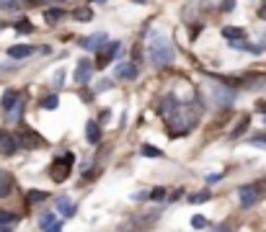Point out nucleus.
Wrapping results in <instances>:
<instances>
[{
  "instance_id": "f704fd0d",
  "label": "nucleus",
  "mask_w": 266,
  "mask_h": 232,
  "mask_svg": "<svg viewBox=\"0 0 266 232\" xmlns=\"http://www.w3.org/2000/svg\"><path fill=\"white\" fill-rule=\"evenodd\" d=\"M207 6H223V0H204Z\"/></svg>"
},
{
  "instance_id": "5701e85b",
  "label": "nucleus",
  "mask_w": 266,
  "mask_h": 232,
  "mask_svg": "<svg viewBox=\"0 0 266 232\" xmlns=\"http://www.w3.org/2000/svg\"><path fill=\"white\" fill-rule=\"evenodd\" d=\"M39 224H41L44 229L52 227V224H55V212H44V214H41V219H39Z\"/></svg>"
},
{
  "instance_id": "58836bf2",
  "label": "nucleus",
  "mask_w": 266,
  "mask_h": 232,
  "mask_svg": "<svg viewBox=\"0 0 266 232\" xmlns=\"http://www.w3.org/2000/svg\"><path fill=\"white\" fill-rule=\"evenodd\" d=\"M44 3H55L57 6V3H62V0H44Z\"/></svg>"
},
{
  "instance_id": "4be33fe9",
  "label": "nucleus",
  "mask_w": 266,
  "mask_h": 232,
  "mask_svg": "<svg viewBox=\"0 0 266 232\" xmlns=\"http://www.w3.org/2000/svg\"><path fill=\"white\" fill-rule=\"evenodd\" d=\"M21 0H0V11H18Z\"/></svg>"
},
{
  "instance_id": "0eeeda50",
  "label": "nucleus",
  "mask_w": 266,
  "mask_h": 232,
  "mask_svg": "<svg viewBox=\"0 0 266 232\" xmlns=\"http://www.w3.org/2000/svg\"><path fill=\"white\" fill-rule=\"evenodd\" d=\"M18 152V139L11 132H0V155H16Z\"/></svg>"
},
{
  "instance_id": "bb28decb",
  "label": "nucleus",
  "mask_w": 266,
  "mask_h": 232,
  "mask_svg": "<svg viewBox=\"0 0 266 232\" xmlns=\"http://www.w3.org/2000/svg\"><path fill=\"white\" fill-rule=\"evenodd\" d=\"M47 199V191H29V201L36 204V201H44Z\"/></svg>"
},
{
  "instance_id": "39448f33",
  "label": "nucleus",
  "mask_w": 266,
  "mask_h": 232,
  "mask_svg": "<svg viewBox=\"0 0 266 232\" xmlns=\"http://www.w3.org/2000/svg\"><path fill=\"white\" fill-rule=\"evenodd\" d=\"M18 147H26V150H34V147H44V139L36 134V132H31V129H24L18 137Z\"/></svg>"
},
{
  "instance_id": "cd10ccee",
  "label": "nucleus",
  "mask_w": 266,
  "mask_h": 232,
  "mask_svg": "<svg viewBox=\"0 0 266 232\" xmlns=\"http://www.w3.org/2000/svg\"><path fill=\"white\" fill-rule=\"evenodd\" d=\"M75 18L78 21H91L93 18V11H88V8L85 11H75Z\"/></svg>"
},
{
  "instance_id": "423d86ee",
  "label": "nucleus",
  "mask_w": 266,
  "mask_h": 232,
  "mask_svg": "<svg viewBox=\"0 0 266 232\" xmlns=\"http://www.w3.org/2000/svg\"><path fill=\"white\" fill-rule=\"evenodd\" d=\"M91 75H93V62L91 60H78V65H75V83L85 85L88 80H91Z\"/></svg>"
},
{
  "instance_id": "ddd939ff",
  "label": "nucleus",
  "mask_w": 266,
  "mask_h": 232,
  "mask_svg": "<svg viewBox=\"0 0 266 232\" xmlns=\"http://www.w3.org/2000/svg\"><path fill=\"white\" fill-rule=\"evenodd\" d=\"M18 101H21V93L11 88V90H6V96H3V101H0V103H3V111H11Z\"/></svg>"
},
{
  "instance_id": "a211bd4d",
  "label": "nucleus",
  "mask_w": 266,
  "mask_h": 232,
  "mask_svg": "<svg viewBox=\"0 0 266 232\" xmlns=\"http://www.w3.org/2000/svg\"><path fill=\"white\" fill-rule=\"evenodd\" d=\"M16 222V214L13 212H6V209H0V232H8V229H3V227H8V224H13Z\"/></svg>"
},
{
  "instance_id": "f3484780",
  "label": "nucleus",
  "mask_w": 266,
  "mask_h": 232,
  "mask_svg": "<svg viewBox=\"0 0 266 232\" xmlns=\"http://www.w3.org/2000/svg\"><path fill=\"white\" fill-rule=\"evenodd\" d=\"M233 49H240V52H251V54H258V52H263V46H256V44H248L246 39H240V41H233Z\"/></svg>"
},
{
  "instance_id": "c756f323",
  "label": "nucleus",
  "mask_w": 266,
  "mask_h": 232,
  "mask_svg": "<svg viewBox=\"0 0 266 232\" xmlns=\"http://www.w3.org/2000/svg\"><path fill=\"white\" fill-rule=\"evenodd\" d=\"M251 145H256V147H266V137H253V139H251Z\"/></svg>"
},
{
  "instance_id": "393cba45",
  "label": "nucleus",
  "mask_w": 266,
  "mask_h": 232,
  "mask_svg": "<svg viewBox=\"0 0 266 232\" xmlns=\"http://www.w3.org/2000/svg\"><path fill=\"white\" fill-rule=\"evenodd\" d=\"M166 194H168L166 189H152V191H150V199H152V201H166V199H168Z\"/></svg>"
},
{
  "instance_id": "6ab92c4d",
  "label": "nucleus",
  "mask_w": 266,
  "mask_h": 232,
  "mask_svg": "<svg viewBox=\"0 0 266 232\" xmlns=\"http://www.w3.org/2000/svg\"><path fill=\"white\" fill-rule=\"evenodd\" d=\"M209 199H212L209 191H199V194H191V196H189L191 204H204V201H209Z\"/></svg>"
},
{
  "instance_id": "f8f14e48",
  "label": "nucleus",
  "mask_w": 266,
  "mask_h": 232,
  "mask_svg": "<svg viewBox=\"0 0 266 232\" xmlns=\"http://www.w3.org/2000/svg\"><path fill=\"white\" fill-rule=\"evenodd\" d=\"M85 139L91 145H98V139H101V127H98V122H88L85 124Z\"/></svg>"
},
{
  "instance_id": "473e14b6",
  "label": "nucleus",
  "mask_w": 266,
  "mask_h": 232,
  "mask_svg": "<svg viewBox=\"0 0 266 232\" xmlns=\"http://www.w3.org/2000/svg\"><path fill=\"white\" fill-rule=\"evenodd\" d=\"M98 88H101V90H109V88H112V80H101Z\"/></svg>"
},
{
  "instance_id": "c85d7f7f",
  "label": "nucleus",
  "mask_w": 266,
  "mask_h": 232,
  "mask_svg": "<svg viewBox=\"0 0 266 232\" xmlns=\"http://www.w3.org/2000/svg\"><path fill=\"white\" fill-rule=\"evenodd\" d=\"M132 199H135V201H145V199H150V194L147 191H137V194H132Z\"/></svg>"
},
{
  "instance_id": "20e7f679",
  "label": "nucleus",
  "mask_w": 266,
  "mask_h": 232,
  "mask_svg": "<svg viewBox=\"0 0 266 232\" xmlns=\"http://www.w3.org/2000/svg\"><path fill=\"white\" fill-rule=\"evenodd\" d=\"M119 52H122V44H119V41L101 46V52H98V60H96V67H98V70H103V67H106L109 62H112V60H114Z\"/></svg>"
},
{
  "instance_id": "1a4fd4ad",
  "label": "nucleus",
  "mask_w": 266,
  "mask_h": 232,
  "mask_svg": "<svg viewBox=\"0 0 266 232\" xmlns=\"http://www.w3.org/2000/svg\"><path fill=\"white\" fill-rule=\"evenodd\" d=\"M103 44H106V34H103V31H101V34H91V36L80 39V46H83V49H101Z\"/></svg>"
},
{
  "instance_id": "412c9836",
  "label": "nucleus",
  "mask_w": 266,
  "mask_h": 232,
  "mask_svg": "<svg viewBox=\"0 0 266 232\" xmlns=\"http://www.w3.org/2000/svg\"><path fill=\"white\" fill-rule=\"evenodd\" d=\"M140 152H142L145 157H161V155H163L158 147H152V145H142V147H140Z\"/></svg>"
},
{
  "instance_id": "7c9ffc66",
  "label": "nucleus",
  "mask_w": 266,
  "mask_h": 232,
  "mask_svg": "<svg viewBox=\"0 0 266 232\" xmlns=\"http://www.w3.org/2000/svg\"><path fill=\"white\" fill-rule=\"evenodd\" d=\"M47 232H62V222H55L52 227H47Z\"/></svg>"
},
{
  "instance_id": "2f4dec72",
  "label": "nucleus",
  "mask_w": 266,
  "mask_h": 232,
  "mask_svg": "<svg viewBox=\"0 0 266 232\" xmlns=\"http://www.w3.org/2000/svg\"><path fill=\"white\" fill-rule=\"evenodd\" d=\"M220 178H223V173H209V176H207L209 183H215V181H220Z\"/></svg>"
},
{
  "instance_id": "f257e3e1",
  "label": "nucleus",
  "mask_w": 266,
  "mask_h": 232,
  "mask_svg": "<svg viewBox=\"0 0 266 232\" xmlns=\"http://www.w3.org/2000/svg\"><path fill=\"white\" fill-rule=\"evenodd\" d=\"M147 54H150L152 67H168V65L173 62V57H176L173 44H171V41H168V36H166V34H161V31H152V34H150Z\"/></svg>"
},
{
  "instance_id": "f03ea898",
  "label": "nucleus",
  "mask_w": 266,
  "mask_h": 232,
  "mask_svg": "<svg viewBox=\"0 0 266 232\" xmlns=\"http://www.w3.org/2000/svg\"><path fill=\"white\" fill-rule=\"evenodd\" d=\"M261 196H263V186L261 183H246V186H240V189H238L240 206H246V209L253 206V204H258Z\"/></svg>"
},
{
  "instance_id": "7ed1b4c3",
  "label": "nucleus",
  "mask_w": 266,
  "mask_h": 232,
  "mask_svg": "<svg viewBox=\"0 0 266 232\" xmlns=\"http://www.w3.org/2000/svg\"><path fill=\"white\" fill-rule=\"evenodd\" d=\"M73 162H75V155H73V152H65L62 157H57L55 165H52V178H55L57 183L68 181V176H70V170H73Z\"/></svg>"
},
{
  "instance_id": "b1692460",
  "label": "nucleus",
  "mask_w": 266,
  "mask_h": 232,
  "mask_svg": "<svg viewBox=\"0 0 266 232\" xmlns=\"http://www.w3.org/2000/svg\"><path fill=\"white\" fill-rule=\"evenodd\" d=\"M16 31H18V34H31V31H34V26H31V23L24 18V21H18V23H16Z\"/></svg>"
},
{
  "instance_id": "a19ab883",
  "label": "nucleus",
  "mask_w": 266,
  "mask_h": 232,
  "mask_svg": "<svg viewBox=\"0 0 266 232\" xmlns=\"http://www.w3.org/2000/svg\"><path fill=\"white\" fill-rule=\"evenodd\" d=\"M0 29H3V23H0Z\"/></svg>"
},
{
  "instance_id": "2eb2a0df",
  "label": "nucleus",
  "mask_w": 266,
  "mask_h": 232,
  "mask_svg": "<svg viewBox=\"0 0 266 232\" xmlns=\"http://www.w3.org/2000/svg\"><path fill=\"white\" fill-rule=\"evenodd\" d=\"M62 18H65V11H62V8H47V11H44V21H47L49 26L60 23Z\"/></svg>"
},
{
  "instance_id": "4468645a",
  "label": "nucleus",
  "mask_w": 266,
  "mask_h": 232,
  "mask_svg": "<svg viewBox=\"0 0 266 232\" xmlns=\"http://www.w3.org/2000/svg\"><path fill=\"white\" fill-rule=\"evenodd\" d=\"M57 212L65 214V217H73V214H75V206H73V201H70L68 196H60V199H57Z\"/></svg>"
},
{
  "instance_id": "a878e982",
  "label": "nucleus",
  "mask_w": 266,
  "mask_h": 232,
  "mask_svg": "<svg viewBox=\"0 0 266 232\" xmlns=\"http://www.w3.org/2000/svg\"><path fill=\"white\" fill-rule=\"evenodd\" d=\"M191 227H194V229H204V227H207V219H204L202 214H196V217H191Z\"/></svg>"
},
{
  "instance_id": "c9c22d12",
  "label": "nucleus",
  "mask_w": 266,
  "mask_h": 232,
  "mask_svg": "<svg viewBox=\"0 0 266 232\" xmlns=\"http://www.w3.org/2000/svg\"><path fill=\"white\" fill-rule=\"evenodd\" d=\"M258 16H261V18H266V3H263V6L258 8Z\"/></svg>"
},
{
  "instance_id": "6e6552de",
  "label": "nucleus",
  "mask_w": 266,
  "mask_h": 232,
  "mask_svg": "<svg viewBox=\"0 0 266 232\" xmlns=\"http://www.w3.org/2000/svg\"><path fill=\"white\" fill-rule=\"evenodd\" d=\"M114 73H117L119 80H135V78L140 75V70H137L135 62H122V65H117Z\"/></svg>"
},
{
  "instance_id": "ea45409f",
  "label": "nucleus",
  "mask_w": 266,
  "mask_h": 232,
  "mask_svg": "<svg viewBox=\"0 0 266 232\" xmlns=\"http://www.w3.org/2000/svg\"><path fill=\"white\" fill-rule=\"evenodd\" d=\"M135 3H147V0H135Z\"/></svg>"
},
{
  "instance_id": "dca6fc26",
  "label": "nucleus",
  "mask_w": 266,
  "mask_h": 232,
  "mask_svg": "<svg viewBox=\"0 0 266 232\" xmlns=\"http://www.w3.org/2000/svg\"><path fill=\"white\" fill-rule=\"evenodd\" d=\"M223 36H225V39H230V41H240V39H246V29L225 26V29H223Z\"/></svg>"
},
{
  "instance_id": "4c0bfd02",
  "label": "nucleus",
  "mask_w": 266,
  "mask_h": 232,
  "mask_svg": "<svg viewBox=\"0 0 266 232\" xmlns=\"http://www.w3.org/2000/svg\"><path fill=\"white\" fill-rule=\"evenodd\" d=\"M258 111H266V101H258Z\"/></svg>"
},
{
  "instance_id": "9b49d317",
  "label": "nucleus",
  "mask_w": 266,
  "mask_h": 232,
  "mask_svg": "<svg viewBox=\"0 0 266 232\" xmlns=\"http://www.w3.org/2000/svg\"><path fill=\"white\" fill-rule=\"evenodd\" d=\"M13 176L11 173H6V170H0V199H6V196H11L13 194Z\"/></svg>"
},
{
  "instance_id": "9d476101",
  "label": "nucleus",
  "mask_w": 266,
  "mask_h": 232,
  "mask_svg": "<svg viewBox=\"0 0 266 232\" xmlns=\"http://www.w3.org/2000/svg\"><path fill=\"white\" fill-rule=\"evenodd\" d=\"M34 49H36V46H29V44H13L11 49H8V54L13 60H24V57H31Z\"/></svg>"
},
{
  "instance_id": "aec40b11",
  "label": "nucleus",
  "mask_w": 266,
  "mask_h": 232,
  "mask_svg": "<svg viewBox=\"0 0 266 232\" xmlns=\"http://www.w3.org/2000/svg\"><path fill=\"white\" fill-rule=\"evenodd\" d=\"M41 106H44V108H57V106H60L57 93H52V96H44V98H41Z\"/></svg>"
},
{
  "instance_id": "72a5a7b5",
  "label": "nucleus",
  "mask_w": 266,
  "mask_h": 232,
  "mask_svg": "<svg viewBox=\"0 0 266 232\" xmlns=\"http://www.w3.org/2000/svg\"><path fill=\"white\" fill-rule=\"evenodd\" d=\"M233 6H235V3H233V0H225V6H223V11H233Z\"/></svg>"
},
{
  "instance_id": "e433bc0d",
  "label": "nucleus",
  "mask_w": 266,
  "mask_h": 232,
  "mask_svg": "<svg viewBox=\"0 0 266 232\" xmlns=\"http://www.w3.org/2000/svg\"><path fill=\"white\" fill-rule=\"evenodd\" d=\"M212 232H230V227H215Z\"/></svg>"
}]
</instances>
